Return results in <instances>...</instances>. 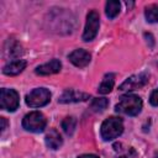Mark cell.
Listing matches in <instances>:
<instances>
[{
	"label": "cell",
	"instance_id": "obj_4",
	"mask_svg": "<svg viewBox=\"0 0 158 158\" xmlns=\"http://www.w3.org/2000/svg\"><path fill=\"white\" fill-rule=\"evenodd\" d=\"M51 100V93L46 88H37L33 89L31 93L26 95V104L30 107H41L49 102Z\"/></svg>",
	"mask_w": 158,
	"mask_h": 158
},
{
	"label": "cell",
	"instance_id": "obj_19",
	"mask_svg": "<svg viewBox=\"0 0 158 158\" xmlns=\"http://www.w3.org/2000/svg\"><path fill=\"white\" fill-rule=\"evenodd\" d=\"M149 102L153 106H158V89H156V90L152 91V94L149 96Z\"/></svg>",
	"mask_w": 158,
	"mask_h": 158
},
{
	"label": "cell",
	"instance_id": "obj_5",
	"mask_svg": "<svg viewBox=\"0 0 158 158\" xmlns=\"http://www.w3.org/2000/svg\"><path fill=\"white\" fill-rule=\"evenodd\" d=\"M20 98L16 90L14 89H1L0 90V107L6 111H15L19 107Z\"/></svg>",
	"mask_w": 158,
	"mask_h": 158
},
{
	"label": "cell",
	"instance_id": "obj_14",
	"mask_svg": "<svg viewBox=\"0 0 158 158\" xmlns=\"http://www.w3.org/2000/svg\"><path fill=\"white\" fill-rule=\"evenodd\" d=\"M120 6H121V4L117 0H110V1H107L106 2V6H105L106 16L109 19L116 17L118 15V12H120Z\"/></svg>",
	"mask_w": 158,
	"mask_h": 158
},
{
	"label": "cell",
	"instance_id": "obj_18",
	"mask_svg": "<svg viewBox=\"0 0 158 158\" xmlns=\"http://www.w3.org/2000/svg\"><path fill=\"white\" fill-rule=\"evenodd\" d=\"M6 51L9 52V56H10V57H19V56H21V54L23 53L22 47H21L16 41H12L11 44H10V48L6 49Z\"/></svg>",
	"mask_w": 158,
	"mask_h": 158
},
{
	"label": "cell",
	"instance_id": "obj_8",
	"mask_svg": "<svg viewBox=\"0 0 158 158\" xmlns=\"http://www.w3.org/2000/svg\"><path fill=\"white\" fill-rule=\"evenodd\" d=\"M68 59H69L75 67L84 68V67H86V65L90 63V60H91V54H90L88 51L79 48V49L73 51V52L68 56Z\"/></svg>",
	"mask_w": 158,
	"mask_h": 158
},
{
	"label": "cell",
	"instance_id": "obj_1",
	"mask_svg": "<svg viewBox=\"0 0 158 158\" xmlns=\"http://www.w3.org/2000/svg\"><path fill=\"white\" fill-rule=\"evenodd\" d=\"M142 99L137 95L128 94L121 98L118 104H116L115 110L116 112L125 114L128 116H137L142 110Z\"/></svg>",
	"mask_w": 158,
	"mask_h": 158
},
{
	"label": "cell",
	"instance_id": "obj_2",
	"mask_svg": "<svg viewBox=\"0 0 158 158\" xmlns=\"http://www.w3.org/2000/svg\"><path fill=\"white\" fill-rule=\"evenodd\" d=\"M100 132H101V137L104 138V141L115 139L123 132V122L120 117L111 116L102 122Z\"/></svg>",
	"mask_w": 158,
	"mask_h": 158
},
{
	"label": "cell",
	"instance_id": "obj_13",
	"mask_svg": "<svg viewBox=\"0 0 158 158\" xmlns=\"http://www.w3.org/2000/svg\"><path fill=\"white\" fill-rule=\"evenodd\" d=\"M114 84H115V75H114L112 73H109V74H106V75L104 77L101 84L99 85L98 91H99L100 94H109V93L112 90Z\"/></svg>",
	"mask_w": 158,
	"mask_h": 158
},
{
	"label": "cell",
	"instance_id": "obj_12",
	"mask_svg": "<svg viewBox=\"0 0 158 158\" xmlns=\"http://www.w3.org/2000/svg\"><path fill=\"white\" fill-rule=\"evenodd\" d=\"M44 141H46L47 147H49L51 149H58L63 144V139H62L60 135L54 128H52L47 132V135L44 137Z\"/></svg>",
	"mask_w": 158,
	"mask_h": 158
},
{
	"label": "cell",
	"instance_id": "obj_7",
	"mask_svg": "<svg viewBox=\"0 0 158 158\" xmlns=\"http://www.w3.org/2000/svg\"><path fill=\"white\" fill-rule=\"evenodd\" d=\"M149 80V74L147 72H141L138 74H135L130 78H127L121 85H120V90L121 91H128V90H136L139 89L142 86H144Z\"/></svg>",
	"mask_w": 158,
	"mask_h": 158
},
{
	"label": "cell",
	"instance_id": "obj_3",
	"mask_svg": "<svg viewBox=\"0 0 158 158\" xmlns=\"http://www.w3.org/2000/svg\"><path fill=\"white\" fill-rule=\"evenodd\" d=\"M47 125L44 115L40 111H32L27 114L22 120V127L30 132H42Z\"/></svg>",
	"mask_w": 158,
	"mask_h": 158
},
{
	"label": "cell",
	"instance_id": "obj_16",
	"mask_svg": "<svg viewBox=\"0 0 158 158\" xmlns=\"http://www.w3.org/2000/svg\"><path fill=\"white\" fill-rule=\"evenodd\" d=\"M144 16H146L147 21L151 23L158 22V4H152V5L147 6L146 11H144Z\"/></svg>",
	"mask_w": 158,
	"mask_h": 158
},
{
	"label": "cell",
	"instance_id": "obj_15",
	"mask_svg": "<svg viewBox=\"0 0 158 158\" xmlns=\"http://www.w3.org/2000/svg\"><path fill=\"white\" fill-rule=\"evenodd\" d=\"M77 127V118L73 116H68L62 121V128L65 132V135L72 136Z\"/></svg>",
	"mask_w": 158,
	"mask_h": 158
},
{
	"label": "cell",
	"instance_id": "obj_20",
	"mask_svg": "<svg viewBox=\"0 0 158 158\" xmlns=\"http://www.w3.org/2000/svg\"><path fill=\"white\" fill-rule=\"evenodd\" d=\"M0 122H1V132H4L6 126H7V121H6L5 117H0Z\"/></svg>",
	"mask_w": 158,
	"mask_h": 158
},
{
	"label": "cell",
	"instance_id": "obj_22",
	"mask_svg": "<svg viewBox=\"0 0 158 158\" xmlns=\"http://www.w3.org/2000/svg\"><path fill=\"white\" fill-rule=\"evenodd\" d=\"M117 158H127L126 156H120V157H117Z\"/></svg>",
	"mask_w": 158,
	"mask_h": 158
},
{
	"label": "cell",
	"instance_id": "obj_6",
	"mask_svg": "<svg viewBox=\"0 0 158 158\" xmlns=\"http://www.w3.org/2000/svg\"><path fill=\"white\" fill-rule=\"evenodd\" d=\"M99 26H100L99 14L95 10H91L86 16V23H85V28L83 32V40L85 42L94 40L99 31Z\"/></svg>",
	"mask_w": 158,
	"mask_h": 158
},
{
	"label": "cell",
	"instance_id": "obj_11",
	"mask_svg": "<svg viewBox=\"0 0 158 158\" xmlns=\"http://www.w3.org/2000/svg\"><path fill=\"white\" fill-rule=\"evenodd\" d=\"M26 68V60L23 59H16L12 62H9L4 68L2 73L6 75H17Z\"/></svg>",
	"mask_w": 158,
	"mask_h": 158
},
{
	"label": "cell",
	"instance_id": "obj_10",
	"mask_svg": "<svg viewBox=\"0 0 158 158\" xmlns=\"http://www.w3.org/2000/svg\"><path fill=\"white\" fill-rule=\"evenodd\" d=\"M62 68V63L58 59H52L48 63H44L42 65H38L36 68V74L38 75H51V74H56Z\"/></svg>",
	"mask_w": 158,
	"mask_h": 158
},
{
	"label": "cell",
	"instance_id": "obj_21",
	"mask_svg": "<svg viewBox=\"0 0 158 158\" xmlns=\"http://www.w3.org/2000/svg\"><path fill=\"white\" fill-rule=\"evenodd\" d=\"M78 158H99V157L95 156V154H81V156H79Z\"/></svg>",
	"mask_w": 158,
	"mask_h": 158
},
{
	"label": "cell",
	"instance_id": "obj_17",
	"mask_svg": "<svg viewBox=\"0 0 158 158\" xmlns=\"http://www.w3.org/2000/svg\"><path fill=\"white\" fill-rule=\"evenodd\" d=\"M107 105H109V100L106 98H96L91 101L90 109L94 112H101L107 107Z\"/></svg>",
	"mask_w": 158,
	"mask_h": 158
},
{
	"label": "cell",
	"instance_id": "obj_9",
	"mask_svg": "<svg viewBox=\"0 0 158 158\" xmlns=\"http://www.w3.org/2000/svg\"><path fill=\"white\" fill-rule=\"evenodd\" d=\"M89 98H90V95L86 94V93H81V91H77V90H73V89H68L60 95L58 101L62 102V104H69V102L86 101Z\"/></svg>",
	"mask_w": 158,
	"mask_h": 158
}]
</instances>
